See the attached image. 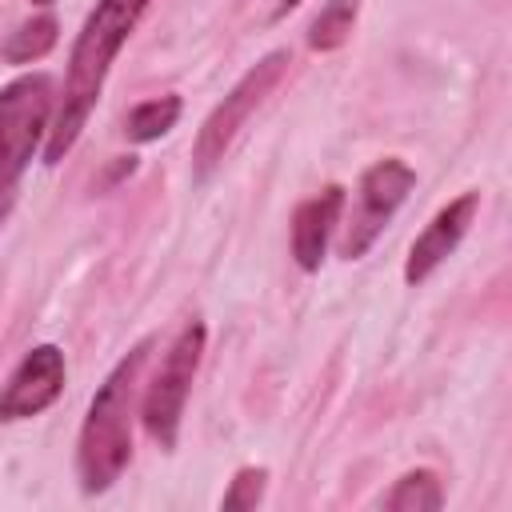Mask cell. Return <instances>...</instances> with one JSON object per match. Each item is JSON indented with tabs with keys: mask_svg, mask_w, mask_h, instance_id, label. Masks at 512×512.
<instances>
[{
	"mask_svg": "<svg viewBox=\"0 0 512 512\" xmlns=\"http://www.w3.org/2000/svg\"><path fill=\"white\" fill-rule=\"evenodd\" d=\"M476 208H480V192H464V196H456L452 204H444V208L428 220V228L412 240V252H408V264H404V280H408V284L428 280V276L456 252V244L464 240V232H468Z\"/></svg>",
	"mask_w": 512,
	"mask_h": 512,
	"instance_id": "obj_8",
	"label": "cell"
},
{
	"mask_svg": "<svg viewBox=\"0 0 512 512\" xmlns=\"http://www.w3.org/2000/svg\"><path fill=\"white\" fill-rule=\"evenodd\" d=\"M60 392H64V352L56 344H36L16 364V372L0 392V420H28L48 404H56Z\"/></svg>",
	"mask_w": 512,
	"mask_h": 512,
	"instance_id": "obj_7",
	"label": "cell"
},
{
	"mask_svg": "<svg viewBox=\"0 0 512 512\" xmlns=\"http://www.w3.org/2000/svg\"><path fill=\"white\" fill-rule=\"evenodd\" d=\"M52 108H56V92H52V76L44 72L20 76L0 92V224L16 204L20 176L32 164L40 136L48 132Z\"/></svg>",
	"mask_w": 512,
	"mask_h": 512,
	"instance_id": "obj_3",
	"label": "cell"
},
{
	"mask_svg": "<svg viewBox=\"0 0 512 512\" xmlns=\"http://www.w3.org/2000/svg\"><path fill=\"white\" fill-rule=\"evenodd\" d=\"M356 16H360V0H328L316 12V20L308 24V48H316V52L340 48L352 36Z\"/></svg>",
	"mask_w": 512,
	"mask_h": 512,
	"instance_id": "obj_10",
	"label": "cell"
},
{
	"mask_svg": "<svg viewBox=\"0 0 512 512\" xmlns=\"http://www.w3.org/2000/svg\"><path fill=\"white\" fill-rule=\"evenodd\" d=\"M152 340H140L96 388L84 428H80V448H76V472L84 492H104L120 480V472L132 460V404L140 388V372L148 364Z\"/></svg>",
	"mask_w": 512,
	"mask_h": 512,
	"instance_id": "obj_2",
	"label": "cell"
},
{
	"mask_svg": "<svg viewBox=\"0 0 512 512\" xmlns=\"http://www.w3.org/2000/svg\"><path fill=\"white\" fill-rule=\"evenodd\" d=\"M32 4H52V0H32Z\"/></svg>",
	"mask_w": 512,
	"mask_h": 512,
	"instance_id": "obj_16",
	"label": "cell"
},
{
	"mask_svg": "<svg viewBox=\"0 0 512 512\" xmlns=\"http://www.w3.org/2000/svg\"><path fill=\"white\" fill-rule=\"evenodd\" d=\"M296 4H300V0H280V4H276V16H284V12H292Z\"/></svg>",
	"mask_w": 512,
	"mask_h": 512,
	"instance_id": "obj_15",
	"label": "cell"
},
{
	"mask_svg": "<svg viewBox=\"0 0 512 512\" xmlns=\"http://www.w3.org/2000/svg\"><path fill=\"white\" fill-rule=\"evenodd\" d=\"M200 352H204V324L192 320L180 328V336L168 344L148 392H144V428L148 436L172 452L176 448V432H180V416H184V400L192 388V376L200 368Z\"/></svg>",
	"mask_w": 512,
	"mask_h": 512,
	"instance_id": "obj_5",
	"label": "cell"
},
{
	"mask_svg": "<svg viewBox=\"0 0 512 512\" xmlns=\"http://www.w3.org/2000/svg\"><path fill=\"white\" fill-rule=\"evenodd\" d=\"M264 480H268L264 468H240L220 504H224V508H256L260 496H264Z\"/></svg>",
	"mask_w": 512,
	"mask_h": 512,
	"instance_id": "obj_14",
	"label": "cell"
},
{
	"mask_svg": "<svg viewBox=\"0 0 512 512\" xmlns=\"http://www.w3.org/2000/svg\"><path fill=\"white\" fill-rule=\"evenodd\" d=\"M440 504H444V488H440L436 472H428V468L400 476L396 488L384 496V508H392V512H436Z\"/></svg>",
	"mask_w": 512,
	"mask_h": 512,
	"instance_id": "obj_11",
	"label": "cell"
},
{
	"mask_svg": "<svg viewBox=\"0 0 512 512\" xmlns=\"http://www.w3.org/2000/svg\"><path fill=\"white\" fill-rule=\"evenodd\" d=\"M412 184H416V172H412L404 160H396V156L376 160V164L360 176L356 204H352V212H348V220H344V236H340V256H344V260H360V256L376 244V236L384 232V224H388V220L396 216V208L408 200Z\"/></svg>",
	"mask_w": 512,
	"mask_h": 512,
	"instance_id": "obj_6",
	"label": "cell"
},
{
	"mask_svg": "<svg viewBox=\"0 0 512 512\" xmlns=\"http://www.w3.org/2000/svg\"><path fill=\"white\" fill-rule=\"evenodd\" d=\"M56 44V20L52 16H36L28 24H20L8 40H4V60L8 64H32L44 52H52Z\"/></svg>",
	"mask_w": 512,
	"mask_h": 512,
	"instance_id": "obj_13",
	"label": "cell"
},
{
	"mask_svg": "<svg viewBox=\"0 0 512 512\" xmlns=\"http://www.w3.org/2000/svg\"><path fill=\"white\" fill-rule=\"evenodd\" d=\"M176 120H180V96H156V100H144L128 112L124 132H128V140L148 144V140H160Z\"/></svg>",
	"mask_w": 512,
	"mask_h": 512,
	"instance_id": "obj_12",
	"label": "cell"
},
{
	"mask_svg": "<svg viewBox=\"0 0 512 512\" xmlns=\"http://www.w3.org/2000/svg\"><path fill=\"white\" fill-rule=\"evenodd\" d=\"M152 0H96V8L88 12L72 56H68V72H64V92L56 96V120L48 128V144H44V164H60L80 128L88 124L100 92H104V76L116 60V52L124 48V40L132 36V28L140 24L144 8Z\"/></svg>",
	"mask_w": 512,
	"mask_h": 512,
	"instance_id": "obj_1",
	"label": "cell"
},
{
	"mask_svg": "<svg viewBox=\"0 0 512 512\" xmlns=\"http://www.w3.org/2000/svg\"><path fill=\"white\" fill-rule=\"evenodd\" d=\"M292 64V56L284 52V48H276V52H268L260 64H252L240 80H236V88L208 112V120H204V128L196 132V144H192V176L196 180H208L212 172H216V164L224 160V152L232 148V140H236V132L244 128V120L256 112V104L280 84V76H284V68Z\"/></svg>",
	"mask_w": 512,
	"mask_h": 512,
	"instance_id": "obj_4",
	"label": "cell"
},
{
	"mask_svg": "<svg viewBox=\"0 0 512 512\" xmlns=\"http://www.w3.org/2000/svg\"><path fill=\"white\" fill-rule=\"evenodd\" d=\"M340 212H344V188L340 184H328L324 192L308 196L296 216H292V256L304 272H316L320 260H324V248L340 224Z\"/></svg>",
	"mask_w": 512,
	"mask_h": 512,
	"instance_id": "obj_9",
	"label": "cell"
}]
</instances>
